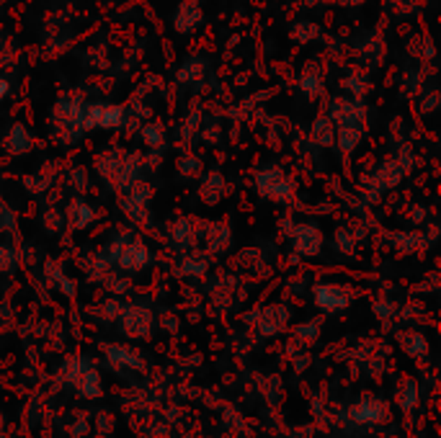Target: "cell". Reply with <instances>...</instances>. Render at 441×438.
<instances>
[{"label": "cell", "instance_id": "6da1fadb", "mask_svg": "<svg viewBox=\"0 0 441 438\" xmlns=\"http://www.w3.org/2000/svg\"><path fill=\"white\" fill-rule=\"evenodd\" d=\"M101 258L109 266L119 268L122 273H142L145 268H150L152 250L137 232L127 229V232H119V235L111 237V243L101 253Z\"/></svg>", "mask_w": 441, "mask_h": 438}, {"label": "cell", "instance_id": "7a4b0ae2", "mask_svg": "<svg viewBox=\"0 0 441 438\" xmlns=\"http://www.w3.org/2000/svg\"><path fill=\"white\" fill-rule=\"evenodd\" d=\"M86 108H88V101H83L78 93H62L54 101L52 114H49L54 140L62 145L78 142L86 134Z\"/></svg>", "mask_w": 441, "mask_h": 438}, {"label": "cell", "instance_id": "3957f363", "mask_svg": "<svg viewBox=\"0 0 441 438\" xmlns=\"http://www.w3.org/2000/svg\"><path fill=\"white\" fill-rule=\"evenodd\" d=\"M140 155L137 152H127V149H106L96 158V173L106 186L114 191L129 188L134 181H140Z\"/></svg>", "mask_w": 441, "mask_h": 438}, {"label": "cell", "instance_id": "277c9868", "mask_svg": "<svg viewBox=\"0 0 441 438\" xmlns=\"http://www.w3.org/2000/svg\"><path fill=\"white\" fill-rule=\"evenodd\" d=\"M253 188L261 199L274 204H289L297 196V181L279 165L258 168L253 175Z\"/></svg>", "mask_w": 441, "mask_h": 438}, {"label": "cell", "instance_id": "5b68a950", "mask_svg": "<svg viewBox=\"0 0 441 438\" xmlns=\"http://www.w3.org/2000/svg\"><path fill=\"white\" fill-rule=\"evenodd\" d=\"M65 379L78 389V394L88 397V400H96V397L104 394L98 368L88 359H83V356H72V359L65 361Z\"/></svg>", "mask_w": 441, "mask_h": 438}, {"label": "cell", "instance_id": "8992f818", "mask_svg": "<svg viewBox=\"0 0 441 438\" xmlns=\"http://www.w3.org/2000/svg\"><path fill=\"white\" fill-rule=\"evenodd\" d=\"M129 111L122 104L96 101L86 108V131H116L127 124Z\"/></svg>", "mask_w": 441, "mask_h": 438}, {"label": "cell", "instance_id": "52a82bcc", "mask_svg": "<svg viewBox=\"0 0 441 438\" xmlns=\"http://www.w3.org/2000/svg\"><path fill=\"white\" fill-rule=\"evenodd\" d=\"M119 206H122L124 217L129 219L132 225L142 227V225H147V217H150V202H152V188L147 184H140V181H134L129 188H124L119 191Z\"/></svg>", "mask_w": 441, "mask_h": 438}, {"label": "cell", "instance_id": "ba28073f", "mask_svg": "<svg viewBox=\"0 0 441 438\" xmlns=\"http://www.w3.org/2000/svg\"><path fill=\"white\" fill-rule=\"evenodd\" d=\"M289 240L291 250L302 258H318L323 253V245H326V235H323L318 222H297L289 229Z\"/></svg>", "mask_w": 441, "mask_h": 438}, {"label": "cell", "instance_id": "9c48e42d", "mask_svg": "<svg viewBox=\"0 0 441 438\" xmlns=\"http://www.w3.org/2000/svg\"><path fill=\"white\" fill-rule=\"evenodd\" d=\"M353 299V291L351 286H346V284H335V281H320L312 286V302L318 309L328 312V315H333V312H341L346 307L351 305Z\"/></svg>", "mask_w": 441, "mask_h": 438}, {"label": "cell", "instance_id": "30bf717a", "mask_svg": "<svg viewBox=\"0 0 441 438\" xmlns=\"http://www.w3.org/2000/svg\"><path fill=\"white\" fill-rule=\"evenodd\" d=\"M119 330L132 341L147 338L152 330V312L142 305H124L119 309Z\"/></svg>", "mask_w": 441, "mask_h": 438}, {"label": "cell", "instance_id": "8fae6325", "mask_svg": "<svg viewBox=\"0 0 441 438\" xmlns=\"http://www.w3.org/2000/svg\"><path fill=\"white\" fill-rule=\"evenodd\" d=\"M326 116L333 122V127L338 124H351V122H367V106L362 98L353 96H333L328 101Z\"/></svg>", "mask_w": 441, "mask_h": 438}, {"label": "cell", "instance_id": "7c38bea8", "mask_svg": "<svg viewBox=\"0 0 441 438\" xmlns=\"http://www.w3.org/2000/svg\"><path fill=\"white\" fill-rule=\"evenodd\" d=\"M170 24H173V31L181 36L196 34L204 24L202 0H181L173 10V16H170Z\"/></svg>", "mask_w": 441, "mask_h": 438}, {"label": "cell", "instance_id": "4fadbf2b", "mask_svg": "<svg viewBox=\"0 0 441 438\" xmlns=\"http://www.w3.org/2000/svg\"><path fill=\"white\" fill-rule=\"evenodd\" d=\"M202 227L204 222L194 217H178L170 222V227H168V237H170V243L181 250H194L196 243L202 240Z\"/></svg>", "mask_w": 441, "mask_h": 438}, {"label": "cell", "instance_id": "5bb4252c", "mask_svg": "<svg viewBox=\"0 0 441 438\" xmlns=\"http://www.w3.org/2000/svg\"><path fill=\"white\" fill-rule=\"evenodd\" d=\"M289 325V307L284 305H268L264 309L256 312V330L264 338H274V335H282Z\"/></svg>", "mask_w": 441, "mask_h": 438}, {"label": "cell", "instance_id": "9a60e30c", "mask_svg": "<svg viewBox=\"0 0 441 438\" xmlns=\"http://www.w3.org/2000/svg\"><path fill=\"white\" fill-rule=\"evenodd\" d=\"M62 214H65V225H67L72 232H86V229L96 222V209H93V204L86 202L83 196L70 199L67 209L62 211Z\"/></svg>", "mask_w": 441, "mask_h": 438}, {"label": "cell", "instance_id": "2e32d148", "mask_svg": "<svg viewBox=\"0 0 441 438\" xmlns=\"http://www.w3.org/2000/svg\"><path fill=\"white\" fill-rule=\"evenodd\" d=\"M364 134H367V122H351V124H338L335 127V145L333 147L344 155L351 158L353 152L359 149Z\"/></svg>", "mask_w": 441, "mask_h": 438}, {"label": "cell", "instance_id": "e0dca14e", "mask_svg": "<svg viewBox=\"0 0 441 438\" xmlns=\"http://www.w3.org/2000/svg\"><path fill=\"white\" fill-rule=\"evenodd\" d=\"M199 199H202L207 206H217V204L225 199V193H227V178L222 170H207L202 175V181H199Z\"/></svg>", "mask_w": 441, "mask_h": 438}, {"label": "cell", "instance_id": "ac0fdd59", "mask_svg": "<svg viewBox=\"0 0 441 438\" xmlns=\"http://www.w3.org/2000/svg\"><path fill=\"white\" fill-rule=\"evenodd\" d=\"M348 415L359 425H371V423H380L387 418V405L382 403V400H377V397H362L359 403L351 405Z\"/></svg>", "mask_w": 441, "mask_h": 438}, {"label": "cell", "instance_id": "d6986e66", "mask_svg": "<svg viewBox=\"0 0 441 438\" xmlns=\"http://www.w3.org/2000/svg\"><path fill=\"white\" fill-rule=\"evenodd\" d=\"M202 240L207 250L209 253H225L232 243V232H230V225L227 222H220V219H214V222H204L202 227Z\"/></svg>", "mask_w": 441, "mask_h": 438}, {"label": "cell", "instance_id": "ffe728a7", "mask_svg": "<svg viewBox=\"0 0 441 438\" xmlns=\"http://www.w3.org/2000/svg\"><path fill=\"white\" fill-rule=\"evenodd\" d=\"M3 147H6V152H10V155H29L31 147H34V137H31L26 124H21V122L10 124L6 137H3Z\"/></svg>", "mask_w": 441, "mask_h": 438}, {"label": "cell", "instance_id": "44dd1931", "mask_svg": "<svg viewBox=\"0 0 441 438\" xmlns=\"http://www.w3.org/2000/svg\"><path fill=\"white\" fill-rule=\"evenodd\" d=\"M104 356L109 364H114L116 368H132V371H142L145 361L140 359V353L132 350L129 346H104Z\"/></svg>", "mask_w": 441, "mask_h": 438}, {"label": "cell", "instance_id": "7402d4cb", "mask_svg": "<svg viewBox=\"0 0 441 438\" xmlns=\"http://www.w3.org/2000/svg\"><path fill=\"white\" fill-rule=\"evenodd\" d=\"M209 271V258L199 250H184L181 261H178V273L186 279H202Z\"/></svg>", "mask_w": 441, "mask_h": 438}, {"label": "cell", "instance_id": "603a6c76", "mask_svg": "<svg viewBox=\"0 0 441 438\" xmlns=\"http://www.w3.org/2000/svg\"><path fill=\"white\" fill-rule=\"evenodd\" d=\"M297 88L307 98H320L323 90H326V78H323V70L315 67V62H310L307 67L300 72V80H297Z\"/></svg>", "mask_w": 441, "mask_h": 438}, {"label": "cell", "instance_id": "cb8c5ba5", "mask_svg": "<svg viewBox=\"0 0 441 438\" xmlns=\"http://www.w3.org/2000/svg\"><path fill=\"white\" fill-rule=\"evenodd\" d=\"M397 343H400V348L406 350L410 359H424L426 353H428V341H426V335L418 333V330L397 333Z\"/></svg>", "mask_w": 441, "mask_h": 438}, {"label": "cell", "instance_id": "d4e9b609", "mask_svg": "<svg viewBox=\"0 0 441 438\" xmlns=\"http://www.w3.org/2000/svg\"><path fill=\"white\" fill-rule=\"evenodd\" d=\"M207 75V60L204 57H186L181 62V67H178V83H184V86H194L199 80Z\"/></svg>", "mask_w": 441, "mask_h": 438}, {"label": "cell", "instance_id": "484cf974", "mask_svg": "<svg viewBox=\"0 0 441 438\" xmlns=\"http://www.w3.org/2000/svg\"><path fill=\"white\" fill-rule=\"evenodd\" d=\"M52 181H54V165H42L34 175H29L26 181H24V186H26V191H29V193H34V196H39V193L49 191V186H52Z\"/></svg>", "mask_w": 441, "mask_h": 438}, {"label": "cell", "instance_id": "4316f807", "mask_svg": "<svg viewBox=\"0 0 441 438\" xmlns=\"http://www.w3.org/2000/svg\"><path fill=\"white\" fill-rule=\"evenodd\" d=\"M392 243H395L397 253H418L421 248H426V235L418 229L397 232V235H392Z\"/></svg>", "mask_w": 441, "mask_h": 438}, {"label": "cell", "instance_id": "83f0119b", "mask_svg": "<svg viewBox=\"0 0 441 438\" xmlns=\"http://www.w3.org/2000/svg\"><path fill=\"white\" fill-rule=\"evenodd\" d=\"M312 140L318 147H333L335 145V127L326 114L312 122Z\"/></svg>", "mask_w": 441, "mask_h": 438}, {"label": "cell", "instance_id": "f1b7e54d", "mask_svg": "<svg viewBox=\"0 0 441 438\" xmlns=\"http://www.w3.org/2000/svg\"><path fill=\"white\" fill-rule=\"evenodd\" d=\"M140 140L145 142V147L160 149L168 140V129L160 122H147L140 131Z\"/></svg>", "mask_w": 441, "mask_h": 438}, {"label": "cell", "instance_id": "f546056e", "mask_svg": "<svg viewBox=\"0 0 441 438\" xmlns=\"http://www.w3.org/2000/svg\"><path fill=\"white\" fill-rule=\"evenodd\" d=\"M344 90H346V96L364 98L371 90V83L367 75H362V72H351V75H346L344 78Z\"/></svg>", "mask_w": 441, "mask_h": 438}, {"label": "cell", "instance_id": "4dcf8cb0", "mask_svg": "<svg viewBox=\"0 0 441 438\" xmlns=\"http://www.w3.org/2000/svg\"><path fill=\"white\" fill-rule=\"evenodd\" d=\"M47 276H49V281H52L54 286H57V289H60L65 297H75V281L67 279L60 266H54V263H47Z\"/></svg>", "mask_w": 441, "mask_h": 438}, {"label": "cell", "instance_id": "1f68e13d", "mask_svg": "<svg viewBox=\"0 0 441 438\" xmlns=\"http://www.w3.org/2000/svg\"><path fill=\"white\" fill-rule=\"evenodd\" d=\"M289 36L297 44H310V42H315V39L320 36V26H318V24H312V21H297V24L291 26Z\"/></svg>", "mask_w": 441, "mask_h": 438}, {"label": "cell", "instance_id": "d6a6232c", "mask_svg": "<svg viewBox=\"0 0 441 438\" xmlns=\"http://www.w3.org/2000/svg\"><path fill=\"white\" fill-rule=\"evenodd\" d=\"M176 168L181 178H189V181H191V178H199V175H202V158L194 155V152H186V155L178 158Z\"/></svg>", "mask_w": 441, "mask_h": 438}, {"label": "cell", "instance_id": "836d02e7", "mask_svg": "<svg viewBox=\"0 0 441 438\" xmlns=\"http://www.w3.org/2000/svg\"><path fill=\"white\" fill-rule=\"evenodd\" d=\"M397 403L403 410H413L415 405H418V384L415 382H403V384L397 387Z\"/></svg>", "mask_w": 441, "mask_h": 438}, {"label": "cell", "instance_id": "e575fe53", "mask_svg": "<svg viewBox=\"0 0 441 438\" xmlns=\"http://www.w3.org/2000/svg\"><path fill=\"white\" fill-rule=\"evenodd\" d=\"M18 250L8 243H0V273H13L18 268Z\"/></svg>", "mask_w": 441, "mask_h": 438}, {"label": "cell", "instance_id": "d590c367", "mask_svg": "<svg viewBox=\"0 0 441 438\" xmlns=\"http://www.w3.org/2000/svg\"><path fill=\"white\" fill-rule=\"evenodd\" d=\"M318 335H320V320H307V323H300L294 327V338H300L302 343L318 341Z\"/></svg>", "mask_w": 441, "mask_h": 438}, {"label": "cell", "instance_id": "8d00e7d4", "mask_svg": "<svg viewBox=\"0 0 441 438\" xmlns=\"http://www.w3.org/2000/svg\"><path fill=\"white\" fill-rule=\"evenodd\" d=\"M333 245H335V253L341 250L344 255H351V253H353V248H356V240H353V235H348L346 229H335Z\"/></svg>", "mask_w": 441, "mask_h": 438}, {"label": "cell", "instance_id": "74e56055", "mask_svg": "<svg viewBox=\"0 0 441 438\" xmlns=\"http://www.w3.org/2000/svg\"><path fill=\"white\" fill-rule=\"evenodd\" d=\"M436 106H439V93H436V90H431V93H424V90H421L418 114H431V111H436Z\"/></svg>", "mask_w": 441, "mask_h": 438}, {"label": "cell", "instance_id": "f35d334b", "mask_svg": "<svg viewBox=\"0 0 441 438\" xmlns=\"http://www.w3.org/2000/svg\"><path fill=\"white\" fill-rule=\"evenodd\" d=\"M13 227H16V217H13V211L0 209V232H10Z\"/></svg>", "mask_w": 441, "mask_h": 438}, {"label": "cell", "instance_id": "ab89813d", "mask_svg": "<svg viewBox=\"0 0 441 438\" xmlns=\"http://www.w3.org/2000/svg\"><path fill=\"white\" fill-rule=\"evenodd\" d=\"M374 315L377 317H390L392 315V305H385V302H377V305H374Z\"/></svg>", "mask_w": 441, "mask_h": 438}, {"label": "cell", "instance_id": "60d3db41", "mask_svg": "<svg viewBox=\"0 0 441 438\" xmlns=\"http://www.w3.org/2000/svg\"><path fill=\"white\" fill-rule=\"evenodd\" d=\"M8 93H10V83H8V78L6 75H0V104L8 98Z\"/></svg>", "mask_w": 441, "mask_h": 438}, {"label": "cell", "instance_id": "b9f144b4", "mask_svg": "<svg viewBox=\"0 0 441 438\" xmlns=\"http://www.w3.org/2000/svg\"><path fill=\"white\" fill-rule=\"evenodd\" d=\"M335 6H341V8H362L364 0H335Z\"/></svg>", "mask_w": 441, "mask_h": 438}, {"label": "cell", "instance_id": "7bdbcfd3", "mask_svg": "<svg viewBox=\"0 0 441 438\" xmlns=\"http://www.w3.org/2000/svg\"><path fill=\"white\" fill-rule=\"evenodd\" d=\"M0 433H3V415H0Z\"/></svg>", "mask_w": 441, "mask_h": 438}]
</instances>
